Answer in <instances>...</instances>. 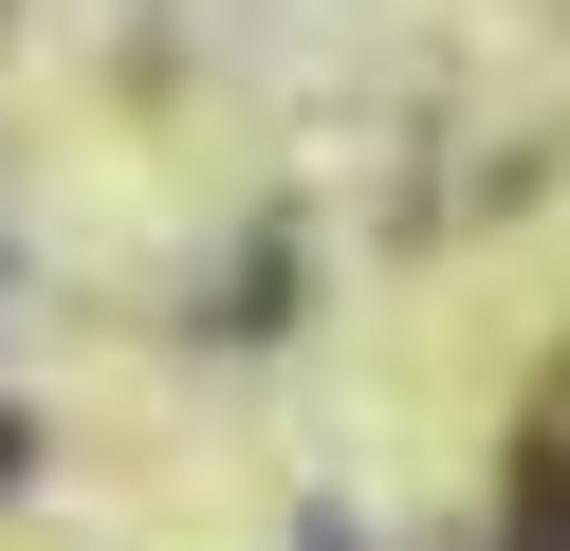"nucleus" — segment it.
Masks as SVG:
<instances>
[{"mask_svg":"<svg viewBox=\"0 0 570 551\" xmlns=\"http://www.w3.org/2000/svg\"><path fill=\"white\" fill-rule=\"evenodd\" d=\"M515 551H570V460H533V496H515Z\"/></svg>","mask_w":570,"mask_h":551,"instance_id":"f257e3e1","label":"nucleus"}]
</instances>
